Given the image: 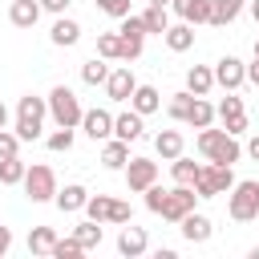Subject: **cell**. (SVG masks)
I'll list each match as a JSON object with an SVG mask.
<instances>
[{"label":"cell","mask_w":259,"mask_h":259,"mask_svg":"<svg viewBox=\"0 0 259 259\" xmlns=\"http://www.w3.org/2000/svg\"><path fill=\"white\" fill-rule=\"evenodd\" d=\"M194 146H198V154H202L206 162H223V166H235V162L243 158V146H239V138H235V134H227V130H214V125L198 130Z\"/></svg>","instance_id":"cell-1"},{"label":"cell","mask_w":259,"mask_h":259,"mask_svg":"<svg viewBox=\"0 0 259 259\" xmlns=\"http://www.w3.org/2000/svg\"><path fill=\"white\" fill-rule=\"evenodd\" d=\"M45 117H49V101L45 97H36V93H24L20 101H16V138L20 142H36L40 138V130H45Z\"/></svg>","instance_id":"cell-2"},{"label":"cell","mask_w":259,"mask_h":259,"mask_svg":"<svg viewBox=\"0 0 259 259\" xmlns=\"http://www.w3.org/2000/svg\"><path fill=\"white\" fill-rule=\"evenodd\" d=\"M227 214H231L235 223L259 219V182H255V178H243V182H235V186L227 190Z\"/></svg>","instance_id":"cell-3"},{"label":"cell","mask_w":259,"mask_h":259,"mask_svg":"<svg viewBox=\"0 0 259 259\" xmlns=\"http://www.w3.org/2000/svg\"><path fill=\"white\" fill-rule=\"evenodd\" d=\"M45 101H49V117H53L57 125H69V130L81 125V113H85V109H81V101H77V93H73L69 85H53Z\"/></svg>","instance_id":"cell-4"},{"label":"cell","mask_w":259,"mask_h":259,"mask_svg":"<svg viewBox=\"0 0 259 259\" xmlns=\"http://www.w3.org/2000/svg\"><path fill=\"white\" fill-rule=\"evenodd\" d=\"M231 186H235V170L223 166V162H206V166L198 170V178H194V194H198V198H219V194H227Z\"/></svg>","instance_id":"cell-5"},{"label":"cell","mask_w":259,"mask_h":259,"mask_svg":"<svg viewBox=\"0 0 259 259\" xmlns=\"http://www.w3.org/2000/svg\"><path fill=\"white\" fill-rule=\"evenodd\" d=\"M85 214H89L93 223H113V227H121V223L134 219L130 202H121V198H113V194H89V198H85Z\"/></svg>","instance_id":"cell-6"},{"label":"cell","mask_w":259,"mask_h":259,"mask_svg":"<svg viewBox=\"0 0 259 259\" xmlns=\"http://www.w3.org/2000/svg\"><path fill=\"white\" fill-rule=\"evenodd\" d=\"M24 194H28V202H53V194H57V174H53V166H45V162H32L28 170H24Z\"/></svg>","instance_id":"cell-7"},{"label":"cell","mask_w":259,"mask_h":259,"mask_svg":"<svg viewBox=\"0 0 259 259\" xmlns=\"http://www.w3.org/2000/svg\"><path fill=\"white\" fill-rule=\"evenodd\" d=\"M214 117L223 121L227 134H235V138L247 134V105H243V97H235V89H227V97L214 105Z\"/></svg>","instance_id":"cell-8"},{"label":"cell","mask_w":259,"mask_h":259,"mask_svg":"<svg viewBox=\"0 0 259 259\" xmlns=\"http://www.w3.org/2000/svg\"><path fill=\"white\" fill-rule=\"evenodd\" d=\"M194 202H198V194H194V186H182V182H174V186L166 190V198H162V206H158V214H162L166 223H178L182 214H190V210H194Z\"/></svg>","instance_id":"cell-9"},{"label":"cell","mask_w":259,"mask_h":259,"mask_svg":"<svg viewBox=\"0 0 259 259\" xmlns=\"http://www.w3.org/2000/svg\"><path fill=\"white\" fill-rule=\"evenodd\" d=\"M121 174H125L130 194H142L146 186H154V182H158V162H154V158H130Z\"/></svg>","instance_id":"cell-10"},{"label":"cell","mask_w":259,"mask_h":259,"mask_svg":"<svg viewBox=\"0 0 259 259\" xmlns=\"http://www.w3.org/2000/svg\"><path fill=\"white\" fill-rule=\"evenodd\" d=\"M243 81H247V65H243L239 57L227 53V57L214 61V85H219V89H239Z\"/></svg>","instance_id":"cell-11"},{"label":"cell","mask_w":259,"mask_h":259,"mask_svg":"<svg viewBox=\"0 0 259 259\" xmlns=\"http://www.w3.org/2000/svg\"><path fill=\"white\" fill-rule=\"evenodd\" d=\"M138 89V77H134V69L130 65H117V69H109V77H105V97L109 101H130V93Z\"/></svg>","instance_id":"cell-12"},{"label":"cell","mask_w":259,"mask_h":259,"mask_svg":"<svg viewBox=\"0 0 259 259\" xmlns=\"http://www.w3.org/2000/svg\"><path fill=\"white\" fill-rule=\"evenodd\" d=\"M81 134H85L89 142L113 138V113H109V109H85V113H81Z\"/></svg>","instance_id":"cell-13"},{"label":"cell","mask_w":259,"mask_h":259,"mask_svg":"<svg viewBox=\"0 0 259 259\" xmlns=\"http://www.w3.org/2000/svg\"><path fill=\"white\" fill-rule=\"evenodd\" d=\"M146 251H150L146 227H134V219H130V223H121V235H117V255L138 259V255H146Z\"/></svg>","instance_id":"cell-14"},{"label":"cell","mask_w":259,"mask_h":259,"mask_svg":"<svg viewBox=\"0 0 259 259\" xmlns=\"http://www.w3.org/2000/svg\"><path fill=\"white\" fill-rule=\"evenodd\" d=\"M178 227H182V239H186V243H206V239L214 235V223H210L202 210L182 214V219H178Z\"/></svg>","instance_id":"cell-15"},{"label":"cell","mask_w":259,"mask_h":259,"mask_svg":"<svg viewBox=\"0 0 259 259\" xmlns=\"http://www.w3.org/2000/svg\"><path fill=\"white\" fill-rule=\"evenodd\" d=\"M142 134H146V117H142V113H134V109L113 113V138H121V142H138Z\"/></svg>","instance_id":"cell-16"},{"label":"cell","mask_w":259,"mask_h":259,"mask_svg":"<svg viewBox=\"0 0 259 259\" xmlns=\"http://www.w3.org/2000/svg\"><path fill=\"white\" fill-rule=\"evenodd\" d=\"M85 198H89V190H85L81 182H69L65 190L57 186V194H53V202H57L61 214H77V210H85Z\"/></svg>","instance_id":"cell-17"},{"label":"cell","mask_w":259,"mask_h":259,"mask_svg":"<svg viewBox=\"0 0 259 259\" xmlns=\"http://www.w3.org/2000/svg\"><path fill=\"white\" fill-rule=\"evenodd\" d=\"M170 8L186 24H210V0H170Z\"/></svg>","instance_id":"cell-18"},{"label":"cell","mask_w":259,"mask_h":259,"mask_svg":"<svg viewBox=\"0 0 259 259\" xmlns=\"http://www.w3.org/2000/svg\"><path fill=\"white\" fill-rule=\"evenodd\" d=\"M49 40H53L57 49H73V45L81 40V24H77L73 16H57L53 28H49Z\"/></svg>","instance_id":"cell-19"},{"label":"cell","mask_w":259,"mask_h":259,"mask_svg":"<svg viewBox=\"0 0 259 259\" xmlns=\"http://www.w3.org/2000/svg\"><path fill=\"white\" fill-rule=\"evenodd\" d=\"M130 109H134V113H142V117H150V113H158V109H162V93H158L154 85H138V89L130 93Z\"/></svg>","instance_id":"cell-20"},{"label":"cell","mask_w":259,"mask_h":259,"mask_svg":"<svg viewBox=\"0 0 259 259\" xmlns=\"http://www.w3.org/2000/svg\"><path fill=\"white\" fill-rule=\"evenodd\" d=\"M8 20H12L16 28H36V20H40V0H12V4H8Z\"/></svg>","instance_id":"cell-21"},{"label":"cell","mask_w":259,"mask_h":259,"mask_svg":"<svg viewBox=\"0 0 259 259\" xmlns=\"http://www.w3.org/2000/svg\"><path fill=\"white\" fill-rule=\"evenodd\" d=\"M162 40H166L170 53H186V49H194V24L178 20V24H170V28L162 32Z\"/></svg>","instance_id":"cell-22"},{"label":"cell","mask_w":259,"mask_h":259,"mask_svg":"<svg viewBox=\"0 0 259 259\" xmlns=\"http://www.w3.org/2000/svg\"><path fill=\"white\" fill-rule=\"evenodd\" d=\"M125 162H130V142L105 138V146H101V166H105V170H125Z\"/></svg>","instance_id":"cell-23"},{"label":"cell","mask_w":259,"mask_h":259,"mask_svg":"<svg viewBox=\"0 0 259 259\" xmlns=\"http://www.w3.org/2000/svg\"><path fill=\"white\" fill-rule=\"evenodd\" d=\"M247 8V0H210V24L214 28H227L239 20V12Z\"/></svg>","instance_id":"cell-24"},{"label":"cell","mask_w":259,"mask_h":259,"mask_svg":"<svg viewBox=\"0 0 259 259\" xmlns=\"http://www.w3.org/2000/svg\"><path fill=\"white\" fill-rule=\"evenodd\" d=\"M186 89H190L194 97H206V93L214 89V69H210V65H190V69H186Z\"/></svg>","instance_id":"cell-25"},{"label":"cell","mask_w":259,"mask_h":259,"mask_svg":"<svg viewBox=\"0 0 259 259\" xmlns=\"http://www.w3.org/2000/svg\"><path fill=\"white\" fill-rule=\"evenodd\" d=\"M154 150H158V158H162V162L178 158V154L186 150V138H182V130H162V134L154 138Z\"/></svg>","instance_id":"cell-26"},{"label":"cell","mask_w":259,"mask_h":259,"mask_svg":"<svg viewBox=\"0 0 259 259\" xmlns=\"http://www.w3.org/2000/svg\"><path fill=\"white\" fill-rule=\"evenodd\" d=\"M142 24H146V36H150V32L162 36V32L170 28V8H162V4H146V8H142Z\"/></svg>","instance_id":"cell-27"},{"label":"cell","mask_w":259,"mask_h":259,"mask_svg":"<svg viewBox=\"0 0 259 259\" xmlns=\"http://www.w3.org/2000/svg\"><path fill=\"white\" fill-rule=\"evenodd\" d=\"M186 125H190V130H206V125H214V105H210L206 97H194L190 109H186Z\"/></svg>","instance_id":"cell-28"},{"label":"cell","mask_w":259,"mask_h":259,"mask_svg":"<svg viewBox=\"0 0 259 259\" xmlns=\"http://www.w3.org/2000/svg\"><path fill=\"white\" fill-rule=\"evenodd\" d=\"M198 170H202V162H194V158H186V154L170 158V174H174V182H182V186H194Z\"/></svg>","instance_id":"cell-29"},{"label":"cell","mask_w":259,"mask_h":259,"mask_svg":"<svg viewBox=\"0 0 259 259\" xmlns=\"http://www.w3.org/2000/svg\"><path fill=\"white\" fill-rule=\"evenodd\" d=\"M24 170H28V162H20V154L0 158V186H20L24 182Z\"/></svg>","instance_id":"cell-30"},{"label":"cell","mask_w":259,"mask_h":259,"mask_svg":"<svg viewBox=\"0 0 259 259\" xmlns=\"http://www.w3.org/2000/svg\"><path fill=\"white\" fill-rule=\"evenodd\" d=\"M73 239L85 247V251H93V247H101V223H93V219H85V223H77L73 227Z\"/></svg>","instance_id":"cell-31"},{"label":"cell","mask_w":259,"mask_h":259,"mask_svg":"<svg viewBox=\"0 0 259 259\" xmlns=\"http://www.w3.org/2000/svg\"><path fill=\"white\" fill-rule=\"evenodd\" d=\"M53 243H57V231H53V227H32V231H28V251H32V255H49Z\"/></svg>","instance_id":"cell-32"},{"label":"cell","mask_w":259,"mask_h":259,"mask_svg":"<svg viewBox=\"0 0 259 259\" xmlns=\"http://www.w3.org/2000/svg\"><path fill=\"white\" fill-rule=\"evenodd\" d=\"M105 77H109L105 57H89V61L81 65V81H85V85H105Z\"/></svg>","instance_id":"cell-33"},{"label":"cell","mask_w":259,"mask_h":259,"mask_svg":"<svg viewBox=\"0 0 259 259\" xmlns=\"http://www.w3.org/2000/svg\"><path fill=\"white\" fill-rule=\"evenodd\" d=\"M73 142H77V134H73L69 125H57V130L45 138V146H49L53 154H69V150H73Z\"/></svg>","instance_id":"cell-34"},{"label":"cell","mask_w":259,"mask_h":259,"mask_svg":"<svg viewBox=\"0 0 259 259\" xmlns=\"http://www.w3.org/2000/svg\"><path fill=\"white\" fill-rule=\"evenodd\" d=\"M97 57L121 61V36H117V32H97Z\"/></svg>","instance_id":"cell-35"},{"label":"cell","mask_w":259,"mask_h":259,"mask_svg":"<svg viewBox=\"0 0 259 259\" xmlns=\"http://www.w3.org/2000/svg\"><path fill=\"white\" fill-rule=\"evenodd\" d=\"M190 101H194V93H190V89H182V93H170V105H166V113H170L174 121H186V109H190Z\"/></svg>","instance_id":"cell-36"},{"label":"cell","mask_w":259,"mask_h":259,"mask_svg":"<svg viewBox=\"0 0 259 259\" xmlns=\"http://www.w3.org/2000/svg\"><path fill=\"white\" fill-rule=\"evenodd\" d=\"M81 251H85V247H81V243H77V239H73V235H69V239H57V243H53V251H49V255H53V259H77V255H81Z\"/></svg>","instance_id":"cell-37"},{"label":"cell","mask_w":259,"mask_h":259,"mask_svg":"<svg viewBox=\"0 0 259 259\" xmlns=\"http://www.w3.org/2000/svg\"><path fill=\"white\" fill-rule=\"evenodd\" d=\"M93 4H97L105 16H113V20H121V16H130V12H134V4H130V0H93Z\"/></svg>","instance_id":"cell-38"},{"label":"cell","mask_w":259,"mask_h":259,"mask_svg":"<svg viewBox=\"0 0 259 259\" xmlns=\"http://www.w3.org/2000/svg\"><path fill=\"white\" fill-rule=\"evenodd\" d=\"M121 36V32H117ZM146 49V36H121V61H138Z\"/></svg>","instance_id":"cell-39"},{"label":"cell","mask_w":259,"mask_h":259,"mask_svg":"<svg viewBox=\"0 0 259 259\" xmlns=\"http://www.w3.org/2000/svg\"><path fill=\"white\" fill-rule=\"evenodd\" d=\"M12 154H20V138L16 130H0V158H12Z\"/></svg>","instance_id":"cell-40"},{"label":"cell","mask_w":259,"mask_h":259,"mask_svg":"<svg viewBox=\"0 0 259 259\" xmlns=\"http://www.w3.org/2000/svg\"><path fill=\"white\" fill-rule=\"evenodd\" d=\"M73 0H40V12H53V16H65Z\"/></svg>","instance_id":"cell-41"},{"label":"cell","mask_w":259,"mask_h":259,"mask_svg":"<svg viewBox=\"0 0 259 259\" xmlns=\"http://www.w3.org/2000/svg\"><path fill=\"white\" fill-rule=\"evenodd\" d=\"M8 251H12V231H8V227H0V259H4Z\"/></svg>","instance_id":"cell-42"},{"label":"cell","mask_w":259,"mask_h":259,"mask_svg":"<svg viewBox=\"0 0 259 259\" xmlns=\"http://www.w3.org/2000/svg\"><path fill=\"white\" fill-rule=\"evenodd\" d=\"M247 158H251V162H259V134H251V138H247Z\"/></svg>","instance_id":"cell-43"},{"label":"cell","mask_w":259,"mask_h":259,"mask_svg":"<svg viewBox=\"0 0 259 259\" xmlns=\"http://www.w3.org/2000/svg\"><path fill=\"white\" fill-rule=\"evenodd\" d=\"M247 81L259 89V61H255V65H247Z\"/></svg>","instance_id":"cell-44"},{"label":"cell","mask_w":259,"mask_h":259,"mask_svg":"<svg viewBox=\"0 0 259 259\" xmlns=\"http://www.w3.org/2000/svg\"><path fill=\"white\" fill-rule=\"evenodd\" d=\"M8 117H12V113H8V105L0 101V130H8Z\"/></svg>","instance_id":"cell-45"},{"label":"cell","mask_w":259,"mask_h":259,"mask_svg":"<svg viewBox=\"0 0 259 259\" xmlns=\"http://www.w3.org/2000/svg\"><path fill=\"white\" fill-rule=\"evenodd\" d=\"M247 12H251V20L259 24V0H251V4H247Z\"/></svg>","instance_id":"cell-46"},{"label":"cell","mask_w":259,"mask_h":259,"mask_svg":"<svg viewBox=\"0 0 259 259\" xmlns=\"http://www.w3.org/2000/svg\"><path fill=\"white\" fill-rule=\"evenodd\" d=\"M146 4H162V8H170V0H146Z\"/></svg>","instance_id":"cell-47"},{"label":"cell","mask_w":259,"mask_h":259,"mask_svg":"<svg viewBox=\"0 0 259 259\" xmlns=\"http://www.w3.org/2000/svg\"><path fill=\"white\" fill-rule=\"evenodd\" d=\"M251 259H259V247H251Z\"/></svg>","instance_id":"cell-48"},{"label":"cell","mask_w":259,"mask_h":259,"mask_svg":"<svg viewBox=\"0 0 259 259\" xmlns=\"http://www.w3.org/2000/svg\"><path fill=\"white\" fill-rule=\"evenodd\" d=\"M255 61H259V40H255Z\"/></svg>","instance_id":"cell-49"}]
</instances>
